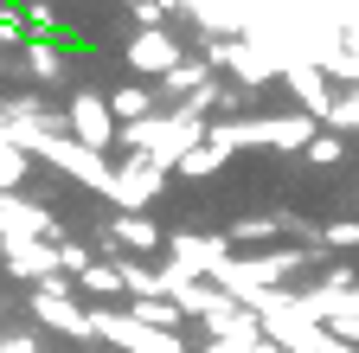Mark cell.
<instances>
[{
    "mask_svg": "<svg viewBox=\"0 0 359 353\" xmlns=\"http://www.w3.org/2000/svg\"><path fill=\"white\" fill-rule=\"evenodd\" d=\"M71 116H77V135H83V142H97V148L109 142V109H103V103H90V97H83Z\"/></svg>",
    "mask_w": 359,
    "mask_h": 353,
    "instance_id": "cell-1",
    "label": "cell"
}]
</instances>
